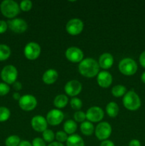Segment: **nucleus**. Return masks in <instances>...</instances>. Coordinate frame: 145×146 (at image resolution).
Masks as SVG:
<instances>
[{
	"instance_id": "1",
	"label": "nucleus",
	"mask_w": 145,
	"mask_h": 146,
	"mask_svg": "<svg viewBox=\"0 0 145 146\" xmlns=\"http://www.w3.org/2000/svg\"><path fill=\"white\" fill-rule=\"evenodd\" d=\"M78 71L86 78H93L100 72V66L96 60L92 58H84L78 65Z\"/></svg>"
},
{
	"instance_id": "2",
	"label": "nucleus",
	"mask_w": 145,
	"mask_h": 146,
	"mask_svg": "<svg viewBox=\"0 0 145 146\" xmlns=\"http://www.w3.org/2000/svg\"><path fill=\"white\" fill-rule=\"evenodd\" d=\"M0 10L3 15L9 19H14L20 11L19 5L13 0H4L0 4Z\"/></svg>"
},
{
	"instance_id": "3",
	"label": "nucleus",
	"mask_w": 145,
	"mask_h": 146,
	"mask_svg": "<svg viewBox=\"0 0 145 146\" xmlns=\"http://www.w3.org/2000/svg\"><path fill=\"white\" fill-rule=\"evenodd\" d=\"M122 102L125 108L131 111H136L141 106L140 98L134 91H129L127 92L126 94L124 96Z\"/></svg>"
},
{
	"instance_id": "4",
	"label": "nucleus",
	"mask_w": 145,
	"mask_h": 146,
	"mask_svg": "<svg viewBox=\"0 0 145 146\" xmlns=\"http://www.w3.org/2000/svg\"><path fill=\"white\" fill-rule=\"evenodd\" d=\"M119 70L124 75L132 76L137 71V64L132 58H123L119 63Z\"/></svg>"
},
{
	"instance_id": "5",
	"label": "nucleus",
	"mask_w": 145,
	"mask_h": 146,
	"mask_svg": "<svg viewBox=\"0 0 145 146\" xmlns=\"http://www.w3.org/2000/svg\"><path fill=\"white\" fill-rule=\"evenodd\" d=\"M18 71L13 65H7L1 71V78L7 84H13L16 81Z\"/></svg>"
},
{
	"instance_id": "6",
	"label": "nucleus",
	"mask_w": 145,
	"mask_h": 146,
	"mask_svg": "<svg viewBox=\"0 0 145 146\" xmlns=\"http://www.w3.org/2000/svg\"><path fill=\"white\" fill-rule=\"evenodd\" d=\"M41 46L36 42L28 43L24 50V56L28 60H36L38 58L41 54Z\"/></svg>"
},
{
	"instance_id": "7",
	"label": "nucleus",
	"mask_w": 145,
	"mask_h": 146,
	"mask_svg": "<svg viewBox=\"0 0 145 146\" xmlns=\"http://www.w3.org/2000/svg\"><path fill=\"white\" fill-rule=\"evenodd\" d=\"M19 107L25 111H33L37 106V100L35 96L31 94L22 96L18 101Z\"/></svg>"
},
{
	"instance_id": "8",
	"label": "nucleus",
	"mask_w": 145,
	"mask_h": 146,
	"mask_svg": "<svg viewBox=\"0 0 145 146\" xmlns=\"http://www.w3.org/2000/svg\"><path fill=\"white\" fill-rule=\"evenodd\" d=\"M84 28V24L80 19H72L67 23L65 29L67 32L72 36H77L80 34Z\"/></svg>"
},
{
	"instance_id": "9",
	"label": "nucleus",
	"mask_w": 145,
	"mask_h": 146,
	"mask_svg": "<svg viewBox=\"0 0 145 146\" xmlns=\"http://www.w3.org/2000/svg\"><path fill=\"white\" fill-rule=\"evenodd\" d=\"M112 133V127L107 122H101L95 128V135L100 141H105L110 136Z\"/></svg>"
},
{
	"instance_id": "10",
	"label": "nucleus",
	"mask_w": 145,
	"mask_h": 146,
	"mask_svg": "<svg viewBox=\"0 0 145 146\" xmlns=\"http://www.w3.org/2000/svg\"><path fill=\"white\" fill-rule=\"evenodd\" d=\"M8 27L14 33L22 34L25 32L28 29V24L25 20L22 19L16 18L12 19L7 21Z\"/></svg>"
},
{
	"instance_id": "11",
	"label": "nucleus",
	"mask_w": 145,
	"mask_h": 146,
	"mask_svg": "<svg viewBox=\"0 0 145 146\" xmlns=\"http://www.w3.org/2000/svg\"><path fill=\"white\" fill-rule=\"evenodd\" d=\"M65 57L68 61L72 63H80L84 59V54L80 48L71 46L67 48L65 53Z\"/></svg>"
},
{
	"instance_id": "12",
	"label": "nucleus",
	"mask_w": 145,
	"mask_h": 146,
	"mask_svg": "<svg viewBox=\"0 0 145 146\" xmlns=\"http://www.w3.org/2000/svg\"><path fill=\"white\" fill-rule=\"evenodd\" d=\"M86 118L91 123H98L102 120L104 117V111L100 107L92 106L85 113Z\"/></svg>"
},
{
	"instance_id": "13",
	"label": "nucleus",
	"mask_w": 145,
	"mask_h": 146,
	"mask_svg": "<svg viewBox=\"0 0 145 146\" xmlns=\"http://www.w3.org/2000/svg\"><path fill=\"white\" fill-rule=\"evenodd\" d=\"M64 119V114L61 110L53 109L47 113L46 121L48 124L55 126L61 123Z\"/></svg>"
},
{
	"instance_id": "14",
	"label": "nucleus",
	"mask_w": 145,
	"mask_h": 146,
	"mask_svg": "<svg viewBox=\"0 0 145 146\" xmlns=\"http://www.w3.org/2000/svg\"><path fill=\"white\" fill-rule=\"evenodd\" d=\"M64 90L68 96L75 97L82 91V84L77 80H71L67 82L64 87Z\"/></svg>"
},
{
	"instance_id": "15",
	"label": "nucleus",
	"mask_w": 145,
	"mask_h": 146,
	"mask_svg": "<svg viewBox=\"0 0 145 146\" xmlns=\"http://www.w3.org/2000/svg\"><path fill=\"white\" fill-rule=\"evenodd\" d=\"M31 127L36 132L43 133L47 129L48 127V122L46 118L41 115H36L31 119Z\"/></svg>"
},
{
	"instance_id": "16",
	"label": "nucleus",
	"mask_w": 145,
	"mask_h": 146,
	"mask_svg": "<svg viewBox=\"0 0 145 146\" xmlns=\"http://www.w3.org/2000/svg\"><path fill=\"white\" fill-rule=\"evenodd\" d=\"M97 81L98 85L102 88H108L112 83V76L108 71H100L97 76Z\"/></svg>"
},
{
	"instance_id": "17",
	"label": "nucleus",
	"mask_w": 145,
	"mask_h": 146,
	"mask_svg": "<svg viewBox=\"0 0 145 146\" xmlns=\"http://www.w3.org/2000/svg\"><path fill=\"white\" fill-rule=\"evenodd\" d=\"M114 64V58L109 53H104L100 56L98 60V64L100 68L104 70L110 68Z\"/></svg>"
},
{
	"instance_id": "18",
	"label": "nucleus",
	"mask_w": 145,
	"mask_h": 146,
	"mask_svg": "<svg viewBox=\"0 0 145 146\" xmlns=\"http://www.w3.org/2000/svg\"><path fill=\"white\" fill-rule=\"evenodd\" d=\"M58 77V74L55 70L48 69L43 74L42 80L45 84H53L57 81Z\"/></svg>"
},
{
	"instance_id": "19",
	"label": "nucleus",
	"mask_w": 145,
	"mask_h": 146,
	"mask_svg": "<svg viewBox=\"0 0 145 146\" xmlns=\"http://www.w3.org/2000/svg\"><path fill=\"white\" fill-rule=\"evenodd\" d=\"M66 145L67 146H85V142L80 135L72 134L68 136Z\"/></svg>"
},
{
	"instance_id": "20",
	"label": "nucleus",
	"mask_w": 145,
	"mask_h": 146,
	"mask_svg": "<svg viewBox=\"0 0 145 146\" xmlns=\"http://www.w3.org/2000/svg\"><path fill=\"white\" fill-rule=\"evenodd\" d=\"M68 103V98L65 94H60L58 95L53 101V105L57 108H65Z\"/></svg>"
},
{
	"instance_id": "21",
	"label": "nucleus",
	"mask_w": 145,
	"mask_h": 146,
	"mask_svg": "<svg viewBox=\"0 0 145 146\" xmlns=\"http://www.w3.org/2000/svg\"><path fill=\"white\" fill-rule=\"evenodd\" d=\"M106 112L107 115L111 118H115L119 113V106L115 102L111 101L106 106Z\"/></svg>"
},
{
	"instance_id": "22",
	"label": "nucleus",
	"mask_w": 145,
	"mask_h": 146,
	"mask_svg": "<svg viewBox=\"0 0 145 146\" xmlns=\"http://www.w3.org/2000/svg\"><path fill=\"white\" fill-rule=\"evenodd\" d=\"M94 130H95V128H94L93 124L90 121H84L81 123L80 131L83 135H87V136L91 135L93 133Z\"/></svg>"
},
{
	"instance_id": "23",
	"label": "nucleus",
	"mask_w": 145,
	"mask_h": 146,
	"mask_svg": "<svg viewBox=\"0 0 145 146\" xmlns=\"http://www.w3.org/2000/svg\"><path fill=\"white\" fill-rule=\"evenodd\" d=\"M77 128H78L77 123L73 120H68L65 121L63 125L64 131L67 134H70V135H72L76 131Z\"/></svg>"
},
{
	"instance_id": "24",
	"label": "nucleus",
	"mask_w": 145,
	"mask_h": 146,
	"mask_svg": "<svg viewBox=\"0 0 145 146\" xmlns=\"http://www.w3.org/2000/svg\"><path fill=\"white\" fill-rule=\"evenodd\" d=\"M127 93L126 87L122 85H116L112 88V94L116 98L122 97Z\"/></svg>"
},
{
	"instance_id": "25",
	"label": "nucleus",
	"mask_w": 145,
	"mask_h": 146,
	"mask_svg": "<svg viewBox=\"0 0 145 146\" xmlns=\"http://www.w3.org/2000/svg\"><path fill=\"white\" fill-rule=\"evenodd\" d=\"M11 55V49L6 44H0V61L8 59Z\"/></svg>"
},
{
	"instance_id": "26",
	"label": "nucleus",
	"mask_w": 145,
	"mask_h": 146,
	"mask_svg": "<svg viewBox=\"0 0 145 146\" xmlns=\"http://www.w3.org/2000/svg\"><path fill=\"white\" fill-rule=\"evenodd\" d=\"M21 143V139L16 135H12L9 136L5 141L6 146H18Z\"/></svg>"
},
{
	"instance_id": "27",
	"label": "nucleus",
	"mask_w": 145,
	"mask_h": 146,
	"mask_svg": "<svg viewBox=\"0 0 145 146\" xmlns=\"http://www.w3.org/2000/svg\"><path fill=\"white\" fill-rule=\"evenodd\" d=\"M43 135V139L44 140L45 142L47 143H52L53 142V140L55 139V135L53 131L50 129H46L45 131H44V132L42 133Z\"/></svg>"
},
{
	"instance_id": "28",
	"label": "nucleus",
	"mask_w": 145,
	"mask_h": 146,
	"mask_svg": "<svg viewBox=\"0 0 145 146\" xmlns=\"http://www.w3.org/2000/svg\"><path fill=\"white\" fill-rule=\"evenodd\" d=\"M11 115V112L9 109L7 107H0V122L7 121Z\"/></svg>"
},
{
	"instance_id": "29",
	"label": "nucleus",
	"mask_w": 145,
	"mask_h": 146,
	"mask_svg": "<svg viewBox=\"0 0 145 146\" xmlns=\"http://www.w3.org/2000/svg\"><path fill=\"white\" fill-rule=\"evenodd\" d=\"M70 104H71V106L72 109L77 110V111H79L82 106V101L80 98H75V97H74L71 100Z\"/></svg>"
},
{
	"instance_id": "30",
	"label": "nucleus",
	"mask_w": 145,
	"mask_h": 146,
	"mask_svg": "<svg viewBox=\"0 0 145 146\" xmlns=\"http://www.w3.org/2000/svg\"><path fill=\"white\" fill-rule=\"evenodd\" d=\"M33 4L31 1L30 0H24V1H21L20 3V9L22 10L23 11H28L31 9L32 8Z\"/></svg>"
},
{
	"instance_id": "31",
	"label": "nucleus",
	"mask_w": 145,
	"mask_h": 146,
	"mask_svg": "<svg viewBox=\"0 0 145 146\" xmlns=\"http://www.w3.org/2000/svg\"><path fill=\"white\" fill-rule=\"evenodd\" d=\"M55 138H56L57 141L59 143H63L64 142H66L67 140H68V134L65 132V131H58V132L55 133Z\"/></svg>"
},
{
	"instance_id": "32",
	"label": "nucleus",
	"mask_w": 145,
	"mask_h": 146,
	"mask_svg": "<svg viewBox=\"0 0 145 146\" xmlns=\"http://www.w3.org/2000/svg\"><path fill=\"white\" fill-rule=\"evenodd\" d=\"M74 119L76 122L83 123L86 119V114L85 113L82 112L81 111H78L74 113Z\"/></svg>"
},
{
	"instance_id": "33",
	"label": "nucleus",
	"mask_w": 145,
	"mask_h": 146,
	"mask_svg": "<svg viewBox=\"0 0 145 146\" xmlns=\"http://www.w3.org/2000/svg\"><path fill=\"white\" fill-rule=\"evenodd\" d=\"M10 87L6 83H0V96H5L9 92Z\"/></svg>"
},
{
	"instance_id": "34",
	"label": "nucleus",
	"mask_w": 145,
	"mask_h": 146,
	"mask_svg": "<svg viewBox=\"0 0 145 146\" xmlns=\"http://www.w3.org/2000/svg\"><path fill=\"white\" fill-rule=\"evenodd\" d=\"M32 146H46L45 142L43 138H35L32 141Z\"/></svg>"
},
{
	"instance_id": "35",
	"label": "nucleus",
	"mask_w": 145,
	"mask_h": 146,
	"mask_svg": "<svg viewBox=\"0 0 145 146\" xmlns=\"http://www.w3.org/2000/svg\"><path fill=\"white\" fill-rule=\"evenodd\" d=\"M8 29V24L7 21L4 20H0V34L5 32Z\"/></svg>"
},
{
	"instance_id": "36",
	"label": "nucleus",
	"mask_w": 145,
	"mask_h": 146,
	"mask_svg": "<svg viewBox=\"0 0 145 146\" xmlns=\"http://www.w3.org/2000/svg\"><path fill=\"white\" fill-rule=\"evenodd\" d=\"M139 63L141 66L145 68V51H144L139 56Z\"/></svg>"
},
{
	"instance_id": "37",
	"label": "nucleus",
	"mask_w": 145,
	"mask_h": 146,
	"mask_svg": "<svg viewBox=\"0 0 145 146\" xmlns=\"http://www.w3.org/2000/svg\"><path fill=\"white\" fill-rule=\"evenodd\" d=\"M100 146H115L114 143L109 140H105L102 141L100 143Z\"/></svg>"
},
{
	"instance_id": "38",
	"label": "nucleus",
	"mask_w": 145,
	"mask_h": 146,
	"mask_svg": "<svg viewBox=\"0 0 145 146\" xmlns=\"http://www.w3.org/2000/svg\"><path fill=\"white\" fill-rule=\"evenodd\" d=\"M13 88H14L15 91H18L22 88V84L20 82H18V81H16V82L13 84Z\"/></svg>"
},
{
	"instance_id": "39",
	"label": "nucleus",
	"mask_w": 145,
	"mask_h": 146,
	"mask_svg": "<svg viewBox=\"0 0 145 146\" xmlns=\"http://www.w3.org/2000/svg\"><path fill=\"white\" fill-rule=\"evenodd\" d=\"M129 146H141V143L138 140L133 139L129 142Z\"/></svg>"
},
{
	"instance_id": "40",
	"label": "nucleus",
	"mask_w": 145,
	"mask_h": 146,
	"mask_svg": "<svg viewBox=\"0 0 145 146\" xmlns=\"http://www.w3.org/2000/svg\"><path fill=\"white\" fill-rule=\"evenodd\" d=\"M18 146H32V144L28 141H21Z\"/></svg>"
},
{
	"instance_id": "41",
	"label": "nucleus",
	"mask_w": 145,
	"mask_h": 146,
	"mask_svg": "<svg viewBox=\"0 0 145 146\" xmlns=\"http://www.w3.org/2000/svg\"><path fill=\"white\" fill-rule=\"evenodd\" d=\"M21 95L18 92H14L13 94V98L14 100H17V101H19V99L21 98Z\"/></svg>"
},
{
	"instance_id": "42",
	"label": "nucleus",
	"mask_w": 145,
	"mask_h": 146,
	"mask_svg": "<svg viewBox=\"0 0 145 146\" xmlns=\"http://www.w3.org/2000/svg\"><path fill=\"white\" fill-rule=\"evenodd\" d=\"M48 146H65L63 143H61L58 142V141H53V142L49 143V145Z\"/></svg>"
},
{
	"instance_id": "43",
	"label": "nucleus",
	"mask_w": 145,
	"mask_h": 146,
	"mask_svg": "<svg viewBox=\"0 0 145 146\" xmlns=\"http://www.w3.org/2000/svg\"><path fill=\"white\" fill-rule=\"evenodd\" d=\"M141 80H142V81L144 83V84H145V71L142 74V76H141Z\"/></svg>"
}]
</instances>
